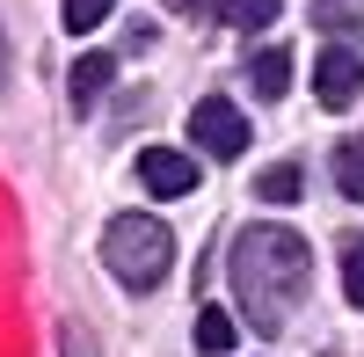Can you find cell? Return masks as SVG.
I'll use <instances>...</instances> for the list:
<instances>
[{
  "label": "cell",
  "instance_id": "obj_1",
  "mask_svg": "<svg viewBox=\"0 0 364 357\" xmlns=\"http://www.w3.org/2000/svg\"><path fill=\"white\" fill-rule=\"evenodd\" d=\"M233 292H240V314H248L255 336H277L284 314L299 307V292L314 277V255L291 226H240L233 233Z\"/></svg>",
  "mask_w": 364,
  "mask_h": 357
},
{
  "label": "cell",
  "instance_id": "obj_2",
  "mask_svg": "<svg viewBox=\"0 0 364 357\" xmlns=\"http://www.w3.org/2000/svg\"><path fill=\"white\" fill-rule=\"evenodd\" d=\"M102 262H109V277L124 292H154L175 270V233L154 212H117L102 226Z\"/></svg>",
  "mask_w": 364,
  "mask_h": 357
},
{
  "label": "cell",
  "instance_id": "obj_3",
  "mask_svg": "<svg viewBox=\"0 0 364 357\" xmlns=\"http://www.w3.org/2000/svg\"><path fill=\"white\" fill-rule=\"evenodd\" d=\"M190 139H197V154L233 161V154H248V117H240L233 102H219V95H204L190 110Z\"/></svg>",
  "mask_w": 364,
  "mask_h": 357
},
{
  "label": "cell",
  "instance_id": "obj_4",
  "mask_svg": "<svg viewBox=\"0 0 364 357\" xmlns=\"http://www.w3.org/2000/svg\"><path fill=\"white\" fill-rule=\"evenodd\" d=\"M357 95H364V58H357V44H328L314 58V102L321 110H350Z\"/></svg>",
  "mask_w": 364,
  "mask_h": 357
},
{
  "label": "cell",
  "instance_id": "obj_5",
  "mask_svg": "<svg viewBox=\"0 0 364 357\" xmlns=\"http://www.w3.org/2000/svg\"><path fill=\"white\" fill-rule=\"evenodd\" d=\"M139 183L154 190V197H190V190H197V161L154 146V154H139Z\"/></svg>",
  "mask_w": 364,
  "mask_h": 357
},
{
  "label": "cell",
  "instance_id": "obj_6",
  "mask_svg": "<svg viewBox=\"0 0 364 357\" xmlns=\"http://www.w3.org/2000/svg\"><path fill=\"white\" fill-rule=\"evenodd\" d=\"M248 87H255L262 102H284L291 95V51L284 44H255L248 51Z\"/></svg>",
  "mask_w": 364,
  "mask_h": 357
},
{
  "label": "cell",
  "instance_id": "obj_7",
  "mask_svg": "<svg viewBox=\"0 0 364 357\" xmlns=\"http://www.w3.org/2000/svg\"><path fill=\"white\" fill-rule=\"evenodd\" d=\"M109 80H117V58H109V51L73 58V110H95V102L109 95Z\"/></svg>",
  "mask_w": 364,
  "mask_h": 357
},
{
  "label": "cell",
  "instance_id": "obj_8",
  "mask_svg": "<svg viewBox=\"0 0 364 357\" xmlns=\"http://www.w3.org/2000/svg\"><path fill=\"white\" fill-rule=\"evenodd\" d=\"M284 15V0H219V22L240 29V37H255V29H269Z\"/></svg>",
  "mask_w": 364,
  "mask_h": 357
},
{
  "label": "cell",
  "instance_id": "obj_9",
  "mask_svg": "<svg viewBox=\"0 0 364 357\" xmlns=\"http://www.w3.org/2000/svg\"><path fill=\"white\" fill-rule=\"evenodd\" d=\"M255 197H262V204H299V197H306V175H299L291 161H277V168L255 175Z\"/></svg>",
  "mask_w": 364,
  "mask_h": 357
},
{
  "label": "cell",
  "instance_id": "obj_10",
  "mask_svg": "<svg viewBox=\"0 0 364 357\" xmlns=\"http://www.w3.org/2000/svg\"><path fill=\"white\" fill-rule=\"evenodd\" d=\"M336 183H343V197L364 204V139H343L336 146Z\"/></svg>",
  "mask_w": 364,
  "mask_h": 357
},
{
  "label": "cell",
  "instance_id": "obj_11",
  "mask_svg": "<svg viewBox=\"0 0 364 357\" xmlns=\"http://www.w3.org/2000/svg\"><path fill=\"white\" fill-rule=\"evenodd\" d=\"M117 15V0H66V8H58V22L73 29V37H87V29H102Z\"/></svg>",
  "mask_w": 364,
  "mask_h": 357
},
{
  "label": "cell",
  "instance_id": "obj_12",
  "mask_svg": "<svg viewBox=\"0 0 364 357\" xmlns=\"http://www.w3.org/2000/svg\"><path fill=\"white\" fill-rule=\"evenodd\" d=\"M197 350H211V357H219V350H233V314L204 307V314H197Z\"/></svg>",
  "mask_w": 364,
  "mask_h": 357
},
{
  "label": "cell",
  "instance_id": "obj_13",
  "mask_svg": "<svg viewBox=\"0 0 364 357\" xmlns=\"http://www.w3.org/2000/svg\"><path fill=\"white\" fill-rule=\"evenodd\" d=\"M343 292H350V307H364V233L343 241Z\"/></svg>",
  "mask_w": 364,
  "mask_h": 357
},
{
  "label": "cell",
  "instance_id": "obj_14",
  "mask_svg": "<svg viewBox=\"0 0 364 357\" xmlns=\"http://www.w3.org/2000/svg\"><path fill=\"white\" fill-rule=\"evenodd\" d=\"M314 22H321V29H343V37H357V29H364V15H357V8H336V0H321Z\"/></svg>",
  "mask_w": 364,
  "mask_h": 357
},
{
  "label": "cell",
  "instance_id": "obj_15",
  "mask_svg": "<svg viewBox=\"0 0 364 357\" xmlns=\"http://www.w3.org/2000/svg\"><path fill=\"white\" fill-rule=\"evenodd\" d=\"M66 357H95V343H87V329H66Z\"/></svg>",
  "mask_w": 364,
  "mask_h": 357
},
{
  "label": "cell",
  "instance_id": "obj_16",
  "mask_svg": "<svg viewBox=\"0 0 364 357\" xmlns=\"http://www.w3.org/2000/svg\"><path fill=\"white\" fill-rule=\"evenodd\" d=\"M168 8H175V15H204L211 0H168Z\"/></svg>",
  "mask_w": 364,
  "mask_h": 357
},
{
  "label": "cell",
  "instance_id": "obj_17",
  "mask_svg": "<svg viewBox=\"0 0 364 357\" xmlns=\"http://www.w3.org/2000/svg\"><path fill=\"white\" fill-rule=\"evenodd\" d=\"M0 87H8V29H0Z\"/></svg>",
  "mask_w": 364,
  "mask_h": 357
}]
</instances>
